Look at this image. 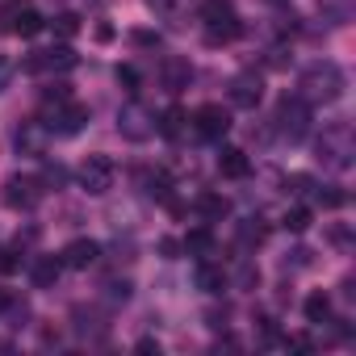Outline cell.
<instances>
[{"label":"cell","mask_w":356,"mask_h":356,"mask_svg":"<svg viewBox=\"0 0 356 356\" xmlns=\"http://www.w3.org/2000/svg\"><path fill=\"white\" fill-rule=\"evenodd\" d=\"M348 88V76L335 59H314L302 76H298V97L306 105H335Z\"/></svg>","instance_id":"1"},{"label":"cell","mask_w":356,"mask_h":356,"mask_svg":"<svg viewBox=\"0 0 356 356\" xmlns=\"http://www.w3.org/2000/svg\"><path fill=\"white\" fill-rule=\"evenodd\" d=\"M314 159L331 172H348L356 163V134H352V122H327L323 134L314 138Z\"/></svg>","instance_id":"2"},{"label":"cell","mask_w":356,"mask_h":356,"mask_svg":"<svg viewBox=\"0 0 356 356\" xmlns=\"http://www.w3.org/2000/svg\"><path fill=\"white\" fill-rule=\"evenodd\" d=\"M310 109L314 105H306L298 92L289 97H281L277 101V113H273V134L281 138V143H289V147H298V143H306L310 138Z\"/></svg>","instance_id":"3"},{"label":"cell","mask_w":356,"mask_h":356,"mask_svg":"<svg viewBox=\"0 0 356 356\" xmlns=\"http://www.w3.org/2000/svg\"><path fill=\"white\" fill-rule=\"evenodd\" d=\"M42 122H47V130H51V134L72 138V134H80V130L88 126V105H80L76 97H55V101H47Z\"/></svg>","instance_id":"4"},{"label":"cell","mask_w":356,"mask_h":356,"mask_svg":"<svg viewBox=\"0 0 356 356\" xmlns=\"http://www.w3.org/2000/svg\"><path fill=\"white\" fill-rule=\"evenodd\" d=\"M113 176H118V168H113L109 155H84L80 168H76V185H80L88 197H105V193L113 189Z\"/></svg>","instance_id":"5"},{"label":"cell","mask_w":356,"mask_h":356,"mask_svg":"<svg viewBox=\"0 0 356 356\" xmlns=\"http://www.w3.org/2000/svg\"><path fill=\"white\" fill-rule=\"evenodd\" d=\"M118 134H122L126 143H147V138H155V113H151L143 101H126V105L118 109Z\"/></svg>","instance_id":"6"},{"label":"cell","mask_w":356,"mask_h":356,"mask_svg":"<svg viewBox=\"0 0 356 356\" xmlns=\"http://www.w3.org/2000/svg\"><path fill=\"white\" fill-rule=\"evenodd\" d=\"M47 197V185L38 181V176H9L5 185H0V202H5L9 210H34L38 202Z\"/></svg>","instance_id":"7"},{"label":"cell","mask_w":356,"mask_h":356,"mask_svg":"<svg viewBox=\"0 0 356 356\" xmlns=\"http://www.w3.org/2000/svg\"><path fill=\"white\" fill-rule=\"evenodd\" d=\"M51 130H47V122L42 118H26V122H17V134H13V147H17V155H26V159H47L51 155Z\"/></svg>","instance_id":"8"},{"label":"cell","mask_w":356,"mask_h":356,"mask_svg":"<svg viewBox=\"0 0 356 356\" xmlns=\"http://www.w3.org/2000/svg\"><path fill=\"white\" fill-rule=\"evenodd\" d=\"M80 59H76V51L63 42V47H47V51H34L22 67L30 72V76H63V72H72Z\"/></svg>","instance_id":"9"},{"label":"cell","mask_w":356,"mask_h":356,"mask_svg":"<svg viewBox=\"0 0 356 356\" xmlns=\"http://www.w3.org/2000/svg\"><path fill=\"white\" fill-rule=\"evenodd\" d=\"M189 126L202 134V138H210V143H218V138H227L231 134V109L227 105H218V101H206V105H197V113L189 118Z\"/></svg>","instance_id":"10"},{"label":"cell","mask_w":356,"mask_h":356,"mask_svg":"<svg viewBox=\"0 0 356 356\" xmlns=\"http://www.w3.org/2000/svg\"><path fill=\"white\" fill-rule=\"evenodd\" d=\"M42 26H47V17H42L38 9H30L26 0H13V5L0 9V30H9V34H17V38H34Z\"/></svg>","instance_id":"11"},{"label":"cell","mask_w":356,"mask_h":356,"mask_svg":"<svg viewBox=\"0 0 356 356\" xmlns=\"http://www.w3.org/2000/svg\"><path fill=\"white\" fill-rule=\"evenodd\" d=\"M227 97H231V105L235 109H260V101H264V76L260 72H235L231 76V84H227Z\"/></svg>","instance_id":"12"},{"label":"cell","mask_w":356,"mask_h":356,"mask_svg":"<svg viewBox=\"0 0 356 356\" xmlns=\"http://www.w3.org/2000/svg\"><path fill=\"white\" fill-rule=\"evenodd\" d=\"M193 84V63L181 55H163L159 59V88L163 92H185Z\"/></svg>","instance_id":"13"},{"label":"cell","mask_w":356,"mask_h":356,"mask_svg":"<svg viewBox=\"0 0 356 356\" xmlns=\"http://www.w3.org/2000/svg\"><path fill=\"white\" fill-rule=\"evenodd\" d=\"M59 260H63V268H72V273H88V268L101 260V243H97V239H72V243L59 252Z\"/></svg>","instance_id":"14"},{"label":"cell","mask_w":356,"mask_h":356,"mask_svg":"<svg viewBox=\"0 0 356 356\" xmlns=\"http://www.w3.org/2000/svg\"><path fill=\"white\" fill-rule=\"evenodd\" d=\"M193 285H197L202 293L218 298V293L227 289V273H222V264H214L210 256H206V260H197V264H193Z\"/></svg>","instance_id":"15"},{"label":"cell","mask_w":356,"mask_h":356,"mask_svg":"<svg viewBox=\"0 0 356 356\" xmlns=\"http://www.w3.org/2000/svg\"><path fill=\"white\" fill-rule=\"evenodd\" d=\"M59 277H63V260H59V256H38V260L30 264V281H34V289H55Z\"/></svg>","instance_id":"16"},{"label":"cell","mask_w":356,"mask_h":356,"mask_svg":"<svg viewBox=\"0 0 356 356\" xmlns=\"http://www.w3.org/2000/svg\"><path fill=\"white\" fill-rule=\"evenodd\" d=\"M239 34H243V22H239V17L218 22V26H202V42H206V47H231Z\"/></svg>","instance_id":"17"},{"label":"cell","mask_w":356,"mask_h":356,"mask_svg":"<svg viewBox=\"0 0 356 356\" xmlns=\"http://www.w3.org/2000/svg\"><path fill=\"white\" fill-rule=\"evenodd\" d=\"M218 172L227 176V181H243V176L252 172V159H248V151H239V147H227V151L218 155Z\"/></svg>","instance_id":"18"},{"label":"cell","mask_w":356,"mask_h":356,"mask_svg":"<svg viewBox=\"0 0 356 356\" xmlns=\"http://www.w3.org/2000/svg\"><path fill=\"white\" fill-rule=\"evenodd\" d=\"M231 17H239L235 0H197V22L202 26H218V22H231Z\"/></svg>","instance_id":"19"},{"label":"cell","mask_w":356,"mask_h":356,"mask_svg":"<svg viewBox=\"0 0 356 356\" xmlns=\"http://www.w3.org/2000/svg\"><path fill=\"white\" fill-rule=\"evenodd\" d=\"M155 130H159L163 138H181V134L189 130V113H185L181 105H168V109L155 118Z\"/></svg>","instance_id":"20"},{"label":"cell","mask_w":356,"mask_h":356,"mask_svg":"<svg viewBox=\"0 0 356 356\" xmlns=\"http://www.w3.org/2000/svg\"><path fill=\"white\" fill-rule=\"evenodd\" d=\"M193 210H197V214H202L206 222H222V218L231 214V202H227L222 193H210V189H206V193H197Z\"/></svg>","instance_id":"21"},{"label":"cell","mask_w":356,"mask_h":356,"mask_svg":"<svg viewBox=\"0 0 356 356\" xmlns=\"http://www.w3.org/2000/svg\"><path fill=\"white\" fill-rule=\"evenodd\" d=\"M189 256H197V260H206V256H214V248H218V239H214V231L210 227H197V231H189L185 235V243H181Z\"/></svg>","instance_id":"22"},{"label":"cell","mask_w":356,"mask_h":356,"mask_svg":"<svg viewBox=\"0 0 356 356\" xmlns=\"http://www.w3.org/2000/svg\"><path fill=\"white\" fill-rule=\"evenodd\" d=\"M302 310H306V323H314V327H323V323H331V293H323V289H314L306 302H302Z\"/></svg>","instance_id":"23"},{"label":"cell","mask_w":356,"mask_h":356,"mask_svg":"<svg viewBox=\"0 0 356 356\" xmlns=\"http://www.w3.org/2000/svg\"><path fill=\"white\" fill-rule=\"evenodd\" d=\"M310 202H314V206H323V210H339V206H348V193H343L339 185H314Z\"/></svg>","instance_id":"24"},{"label":"cell","mask_w":356,"mask_h":356,"mask_svg":"<svg viewBox=\"0 0 356 356\" xmlns=\"http://www.w3.org/2000/svg\"><path fill=\"white\" fill-rule=\"evenodd\" d=\"M281 227H285L289 235L310 231V206H289V210H285V218H281Z\"/></svg>","instance_id":"25"},{"label":"cell","mask_w":356,"mask_h":356,"mask_svg":"<svg viewBox=\"0 0 356 356\" xmlns=\"http://www.w3.org/2000/svg\"><path fill=\"white\" fill-rule=\"evenodd\" d=\"M51 30H55L59 38H76V34H80V13H72V9H67V13H55Z\"/></svg>","instance_id":"26"},{"label":"cell","mask_w":356,"mask_h":356,"mask_svg":"<svg viewBox=\"0 0 356 356\" xmlns=\"http://www.w3.org/2000/svg\"><path fill=\"white\" fill-rule=\"evenodd\" d=\"M239 239H243V243H256V248H260V243L268 239V227H264V218H248V222L239 227Z\"/></svg>","instance_id":"27"},{"label":"cell","mask_w":356,"mask_h":356,"mask_svg":"<svg viewBox=\"0 0 356 356\" xmlns=\"http://www.w3.org/2000/svg\"><path fill=\"white\" fill-rule=\"evenodd\" d=\"M130 293H134V285H130L126 277H109V281H105V298H109V302H130Z\"/></svg>","instance_id":"28"},{"label":"cell","mask_w":356,"mask_h":356,"mask_svg":"<svg viewBox=\"0 0 356 356\" xmlns=\"http://www.w3.org/2000/svg\"><path fill=\"white\" fill-rule=\"evenodd\" d=\"M38 181H42L47 189H63V185H67V168H63V163H47Z\"/></svg>","instance_id":"29"},{"label":"cell","mask_w":356,"mask_h":356,"mask_svg":"<svg viewBox=\"0 0 356 356\" xmlns=\"http://www.w3.org/2000/svg\"><path fill=\"white\" fill-rule=\"evenodd\" d=\"M285 189L293 197H310L314 193V181H310V176H302V172H293V176H285Z\"/></svg>","instance_id":"30"},{"label":"cell","mask_w":356,"mask_h":356,"mask_svg":"<svg viewBox=\"0 0 356 356\" xmlns=\"http://www.w3.org/2000/svg\"><path fill=\"white\" fill-rule=\"evenodd\" d=\"M147 5H151L159 17H168L172 26H176V17H181V0H147Z\"/></svg>","instance_id":"31"},{"label":"cell","mask_w":356,"mask_h":356,"mask_svg":"<svg viewBox=\"0 0 356 356\" xmlns=\"http://www.w3.org/2000/svg\"><path fill=\"white\" fill-rule=\"evenodd\" d=\"M118 84L126 88V92H138V84H143V76H138V67H118Z\"/></svg>","instance_id":"32"},{"label":"cell","mask_w":356,"mask_h":356,"mask_svg":"<svg viewBox=\"0 0 356 356\" xmlns=\"http://www.w3.org/2000/svg\"><path fill=\"white\" fill-rule=\"evenodd\" d=\"M327 239L339 248V252H352V235H348V227L343 222H335V227H327Z\"/></svg>","instance_id":"33"},{"label":"cell","mask_w":356,"mask_h":356,"mask_svg":"<svg viewBox=\"0 0 356 356\" xmlns=\"http://www.w3.org/2000/svg\"><path fill=\"white\" fill-rule=\"evenodd\" d=\"M13 76H17V63H13L5 51H0V92H5V88L13 84Z\"/></svg>","instance_id":"34"},{"label":"cell","mask_w":356,"mask_h":356,"mask_svg":"<svg viewBox=\"0 0 356 356\" xmlns=\"http://www.w3.org/2000/svg\"><path fill=\"white\" fill-rule=\"evenodd\" d=\"M130 42H134V47H159V34H151V30H134Z\"/></svg>","instance_id":"35"},{"label":"cell","mask_w":356,"mask_h":356,"mask_svg":"<svg viewBox=\"0 0 356 356\" xmlns=\"http://www.w3.org/2000/svg\"><path fill=\"white\" fill-rule=\"evenodd\" d=\"M159 252H163L168 260H176V256H181L185 248H181V243H176V239H159Z\"/></svg>","instance_id":"36"},{"label":"cell","mask_w":356,"mask_h":356,"mask_svg":"<svg viewBox=\"0 0 356 356\" xmlns=\"http://www.w3.org/2000/svg\"><path fill=\"white\" fill-rule=\"evenodd\" d=\"M134 348H138V352H159V343H155V339H138Z\"/></svg>","instance_id":"37"},{"label":"cell","mask_w":356,"mask_h":356,"mask_svg":"<svg viewBox=\"0 0 356 356\" xmlns=\"http://www.w3.org/2000/svg\"><path fill=\"white\" fill-rule=\"evenodd\" d=\"M9 302H13V293H9V289H0V314H5V306H9Z\"/></svg>","instance_id":"38"},{"label":"cell","mask_w":356,"mask_h":356,"mask_svg":"<svg viewBox=\"0 0 356 356\" xmlns=\"http://www.w3.org/2000/svg\"><path fill=\"white\" fill-rule=\"evenodd\" d=\"M268 5H281V0H268Z\"/></svg>","instance_id":"39"}]
</instances>
